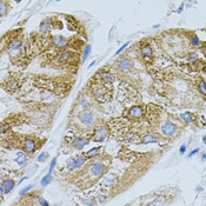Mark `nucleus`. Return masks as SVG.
Listing matches in <instances>:
<instances>
[{
    "label": "nucleus",
    "mask_w": 206,
    "mask_h": 206,
    "mask_svg": "<svg viewBox=\"0 0 206 206\" xmlns=\"http://www.w3.org/2000/svg\"><path fill=\"white\" fill-rule=\"evenodd\" d=\"M161 133L164 136H173L175 132H177V126L171 123V121H166L163 126H161Z\"/></svg>",
    "instance_id": "nucleus-1"
},
{
    "label": "nucleus",
    "mask_w": 206,
    "mask_h": 206,
    "mask_svg": "<svg viewBox=\"0 0 206 206\" xmlns=\"http://www.w3.org/2000/svg\"><path fill=\"white\" fill-rule=\"evenodd\" d=\"M79 120L84 124V125H91L92 123H93V120H94V115H93V113L92 112H88V111H86V112H83V113H80V115H79Z\"/></svg>",
    "instance_id": "nucleus-2"
},
{
    "label": "nucleus",
    "mask_w": 206,
    "mask_h": 206,
    "mask_svg": "<svg viewBox=\"0 0 206 206\" xmlns=\"http://www.w3.org/2000/svg\"><path fill=\"white\" fill-rule=\"evenodd\" d=\"M107 138V131L105 127H98L94 131V134H93V141H103Z\"/></svg>",
    "instance_id": "nucleus-3"
},
{
    "label": "nucleus",
    "mask_w": 206,
    "mask_h": 206,
    "mask_svg": "<svg viewBox=\"0 0 206 206\" xmlns=\"http://www.w3.org/2000/svg\"><path fill=\"white\" fill-rule=\"evenodd\" d=\"M91 171L92 173L94 174V175H100V174H103L104 171H105V167H104V165L102 163H93L92 165H91Z\"/></svg>",
    "instance_id": "nucleus-4"
},
{
    "label": "nucleus",
    "mask_w": 206,
    "mask_h": 206,
    "mask_svg": "<svg viewBox=\"0 0 206 206\" xmlns=\"http://www.w3.org/2000/svg\"><path fill=\"white\" fill-rule=\"evenodd\" d=\"M14 185H15V183L12 180V179H5L2 183H1V186L4 187V190H5V192H11L12 190H13V187H14Z\"/></svg>",
    "instance_id": "nucleus-5"
},
{
    "label": "nucleus",
    "mask_w": 206,
    "mask_h": 206,
    "mask_svg": "<svg viewBox=\"0 0 206 206\" xmlns=\"http://www.w3.org/2000/svg\"><path fill=\"white\" fill-rule=\"evenodd\" d=\"M87 144H88V140H87V139H84V138H77V139H74V141H73V146H74L75 148H78V150L84 148V146H86Z\"/></svg>",
    "instance_id": "nucleus-6"
},
{
    "label": "nucleus",
    "mask_w": 206,
    "mask_h": 206,
    "mask_svg": "<svg viewBox=\"0 0 206 206\" xmlns=\"http://www.w3.org/2000/svg\"><path fill=\"white\" fill-rule=\"evenodd\" d=\"M142 114H144V112H142V108L140 106H133L130 110V115L132 118H140Z\"/></svg>",
    "instance_id": "nucleus-7"
},
{
    "label": "nucleus",
    "mask_w": 206,
    "mask_h": 206,
    "mask_svg": "<svg viewBox=\"0 0 206 206\" xmlns=\"http://www.w3.org/2000/svg\"><path fill=\"white\" fill-rule=\"evenodd\" d=\"M131 65H132V63L129 59H126V58L119 60V63H118V67L121 69V71H129V69H131Z\"/></svg>",
    "instance_id": "nucleus-8"
},
{
    "label": "nucleus",
    "mask_w": 206,
    "mask_h": 206,
    "mask_svg": "<svg viewBox=\"0 0 206 206\" xmlns=\"http://www.w3.org/2000/svg\"><path fill=\"white\" fill-rule=\"evenodd\" d=\"M53 42L56 44V46L64 47V46H66L67 40L64 37H61V35H56V37H53Z\"/></svg>",
    "instance_id": "nucleus-9"
},
{
    "label": "nucleus",
    "mask_w": 206,
    "mask_h": 206,
    "mask_svg": "<svg viewBox=\"0 0 206 206\" xmlns=\"http://www.w3.org/2000/svg\"><path fill=\"white\" fill-rule=\"evenodd\" d=\"M24 148H25V151H27L28 153H33L35 150V144L33 140H31V139H27V140H25V144H24Z\"/></svg>",
    "instance_id": "nucleus-10"
},
{
    "label": "nucleus",
    "mask_w": 206,
    "mask_h": 206,
    "mask_svg": "<svg viewBox=\"0 0 206 206\" xmlns=\"http://www.w3.org/2000/svg\"><path fill=\"white\" fill-rule=\"evenodd\" d=\"M26 161H27V156L25 153H23V152H18V154H17V163H18V165L23 166Z\"/></svg>",
    "instance_id": "nucleus-11"
},
{
    "label": "nucleus",
    "mask_w": 206,
    "mask_h": 206,
    "mask_svg": "<svg viewBox=\"0 0 206 206\" xmlns=\"http://www.w3.org/2000/svg\"><path fill=\"white\" fill-rule=\"evenodd\" d=\"M73 160H74L75 167H80V166L84 165V163L86 161V156H84V154H79L78 157L73 158Z\"/></svg>",
    "instance_id": "nucleus-12"
},
{
    "label": "nucleus",
    "mask_w": 206,
    "mask_h": 206,
    "mask_svg": "<svg viewBox=\"0 0 206 206\" xmlns=\"http://www.w3.org/2000/svg\"><path fill=\"white\" fill-rule=\"evenodd\" d=\"M115 181H117L115 177H107V178H105V179L103 180L102 185H103L104 187H111Z\"/></svg>",
    "instance_id": "nucleus-13"
},
{
    "label": "nucleus",
    "mask_w": 206,
    "mask_h": 206,
    "mask_svg": "<svg viewBox=\"0 0 206 206\" xmlns=\"http://www.w3.org/2000/svg\"><path fill=\"white\" fill-rule=\"evenodd\" d=\"M102 78H103V80L106 84H112L114 81V75L111 74V73H103Z\"/></svg>",
    "instance_id": "nucleus-14"
},
{
    "label": "nucleus",
    "mask_w": 206,
    "mask_h": 206,
    "mask_svg": "<svg viewBox=\"0 0 206 206\" xmlns=\"http://www.w3.org/2000/svg\"><path fill=\"white\" fill-rule=\"evenodd\" d=\"M140 52H141L142 56H145V57H151V56H152V48H151L150 45L144 46V47L140 50Z\"/></svg>",
    "instance_id": "nucleus-15"
},
{
    "label": "nucleus",
    "mask_w": 206,
    "mask_h": 206,
    "mask_svg": "<svg viewBox=\"0 0 206 206\" xmlns=\"http://www.w3.org/2000/svg\"><path fill=\"white\" fill-rule=\"evenodd\" d=\"M58 58H59L60 61H67L69 58H71V54H69L67 51H65V52H60L59 56H58Z\"/></svg>",
    "instance_id": "nucleus-16"
},
{
    "label": "nucleus",
    "mask_w": 206,
    "mask_h": 206,
    "mask_svg": "<svg viewBox=\"0 0 206 206\" xmlns=\"http://www.w3.org/2000/svg\"><path fill=\"white\" fill-rule=\"evenodd\" d=\"M20 45H21V41L19 39H14V40H12L9 42V48L11 50H17V48L20 47Z\"/></svg>",
    "instance_id": "nucleus-17"
},
{
    "label": "nucleus",
    "mask_w": 206,
    "mask_h": 206,
    "mask_svg": "<svg viewBox=\"0 0 206 206\" xmlns=\"http://www.w3.org/2000/svg\"><path fill=\"white\" fill-rule=\"evenodd\" d=\"M50 24H51L50 19H47V20H44V21L41 23V25H40V31H41V32H45V31H47V30L50 28Z\"/></svg>",
    "instance_id": "nucleus-18"
},
{
    "label": "nucleus",
    "mask_w": 206,
    "mask_h": 206,
    "mask_svg": "<svg viewBox=\"0 0 206 206\" xmlns=\"http://www.w3.org/2000/svg\"><path fill=\"white\" fill-rule=\"evenodd\" d=\"M51 181H52V175H51V173H48V174H46V175L42 178L41 185H42V186H46V185H48Z\"/></svg>",
    "instance_id": "nucleus-19"
},
{
    "label": "nucleus",
    "mask_w": 206,
    "mask_h": 206,
    "mask_svg": "<svg viewBox=\"0 0 206 206\" xmlns=\"http://www.w3.org/2000/svg\"><path fill=\"white\" fill-rule=\"evenodd\" d=\"M99 147H96V148H92L91 151H88L87 153H86V157L87 158H91V157H93V156H97L98 153H99Z\"/></svg>",
    "instance_id": "nucleus-20"
},
{
    "label": "nucleus",
    "mask_w": 206,
    "mask_h": 206,
    "mask_svg": "<svg viewBox=\"0 0 206 206\" xmlns=\"http://www.w3.org/2000/svg\"><path fill=\"white\" fill-rule=\"evenodd\" d=\"M181 118L185 120V121H187V123H192L193 121V119H192V117H191V114L187 112V113H183L181 114Z\"/></svg>",
    "instance_id": "nucleus-21"
},
{
    "label": "nucleus",
    "mask_w": 206,
    "mask_h": 206,
    "mask_svg": "<svg viewBox=\"0 0 206 206\" xmlns=\"http://www.w3.org/2000/svg\"><path fill=\"white\" fill-rule=\"evenodd\" d=\"M90 52H91V46H90V45H87V46L85 47V51H84V56H83V60H84V61H85V60L87 59V57H88Z\"/></svg>",
    "instance_id": "nucleus-22"
},
{
    "label": "nucleus",
    "mask_w": 206,
    "mask_h": 206,
    "mask_svg": "<svg viewBox=\"0 0 206 206\" xmlns=\"http://www.w3.org/2000/svg\"><path fill=\"white\" fill-rule=\"evenodd\" d=\"M156 141H157V139L153 137L152 134H148V136H146L144 138V142H156Z\"/></svg>",
    "instance_id": "nucleus-23"
},
{
    "label": "nucleus",
    "mask_w": 206,
    "mask_h": 206,
    "mask_svg": "<svg viewBox=\"0 0 206 206\" xmlns=\"http://www.w3.org/2000/svg\"><path fill=\"white\" fill-rule=\"evenodd\" d=\"M199 91H200L203 94H206V84H205V81H200V84H199Z\"/></svg>",
    "instance_id": "nucleus-24"
},
{
    "label": "nucleus",
    "mask_w": 206,
    "mask_h": 206,
    "mask_svg": "<svg viewBox=\"0 0 206 206\" xmlns=\"http://www.w3.org/2000/svg\"><path fill=\"white\" fill-rule=\"evenodd\" d=\"M46 158H47V153H41V154L38 157V161L42 163V161H45V160H46Z\"/></svg>",
    "instance_id": "nucleus-25"
},
{
    "label": "nucleus",
    "mask_w": 206,
    "mask_h": 206,
    "mask_svg": "<svg viewBox=\"0 0 206 206\" xmlns=\"http://www.w3.org/2000/svg\"><path fill=\"white\" fill-rule=\"evenodd\" d=\"M192 44H193L194 46H198V45H199V39H198L197 35H193V37H192Z\"/></svg>",
    "instance_id": "nucleus-26"
},
{
    "label": "nucleus",
    "mask_w": 206,
    "mask_h": 206,
    "mask_svg": "<svg viewBox=\"0 0 206 206\" xmlns=\"http://www.w3.org/2000/svg\"><path fill=\"white\" fill-rule=\"evenodd\" d=\"M127 45H129V42H126V44H124V45H123V46H121V47H120V48H119V50H118V51L115 52V56H119V54L121 53V51H124V50L126 48V46H127Z\"/></svg>",
    "instance_id": "nucleus-27"
},
{
    "label": "nucleus",
    "mask_w": 206,
    "mask_h": 206,
    "mask_svg": "<svg viewBox=\"0 0 206 206\" xmlns=\"http://www.w3.org/2000/svg\"><path fill=\"white\" fill-rule=\"evenodd\" d=\"M32 187H33V185H28V186H26L24 190H21V191H20V194H25V193H26V192H28V191H30Z\"/></svg>",
    "instance_id": "nucleus-28"
},
{
    "label": "nucleus",
    "mask_w": 206,
    "mask_h": 206,
    "mask_svg": "<svg viewBox=\"0 0 206 206\" xmlns=\"http://www.w3.org/2000/svg\"><path fill=\"white\" fill-rule=\"evenodd\" d=\"M54 165H56V158H54V159H52V161H51V165H50V172H48V173H51V172L53 171Z\"/></svg>",
    "instance_id": "nucleus-29"
},
{
    "label": "nucleus",
    "mask_w": 206,
    "mask_h": 206,
    "mask_svg": "<svg viewBox=\"0 0 206 206\" xmlns=\"http://www.w3.org/2000/svg\"><path fill=\"white\" fill-rule=\"evenodd\" d=\"M194 59H197V54H196V53H191L190 57L187 58L188 61H192V60H194Z\"/></svg>",
    "instance_id": "nucleus-30"
},
{
    "label": "nucleus",
    "mask_w": 206,
    "mask_h": 206,
    "mask_svg": "<svg viewBox=\"0 0 206 206\" xmlns=\"http://www.w3.org/2000/svg\"><path fill=\"white\" fill-rule=\"evenodd\" d=\"M39 204H40L41 206H48V203H47L45 199H42V198L39 199Z\"/></svg>",
    "instance_id": "nucleus-31"
},
{
    "label": "nucleus",
    "mask_w": 206,
    "mask_h": 206,
    "mask_svg": "<svg viewBox=\"0 0 206 206\" xmlns=\"http://www.w3.org/2000/svg\"><path fill=\"white\" fill-rule=\"evenodd\" d=\"M0 7H1V9H0V14L2 15V14H4V12H5V2H4V1H1V2H0Z\"/></svg>",
    "instance_id": "nucleus-32"
},
{
    "label": "nucleus",
    "mask_w": 206,
    "mask_h": 206,
    "mask_svg": "<svg viewBox=\"0 0 206 206\" xmlns=\"http://www.w3.org/2000/svg\"><path fill=\"white\" fill-rule=\"evenodd\" d=\"M198 152H199V148H194V150L188 154V157H193V156H194L196 153H198Z\"/></svg>",
    "instance_id": "nucleus-33"
},
{
    "label": "nucleus",
    "mask_w": 206,
    "mask_h": 206,
    "mask_svg": "<svg viewBox=\"0 0 206 206\" xmlns=\"http://www.w3.org/2000/svg\"><path fill=\"white\" fill-rule=\"evenodd\" d=\"M185 151H186V145H181L180 146V153L183 154V153H185Z\"/></svg>",
    "instance_id": "nucleus-34"
},
{
    "label": "nucleus",
    "mask_w": 206,
    "mask_h": 206,
    "mask_svg": "<svg viewBox=\"0 0 206 206\" xmlns=\"http://www.w3.org/2000/svg\"><path fill=\"white\" fill-rule=\"evenodd\" d=\"M104 196H100V197H99V203H104V202H105V198H103Z\"/></svg>",
    "instance_id": "nucleus-35"
},
{
    "label": "nucleus",
    "mask_w": 206,
    "mask_h": 206,
    "mask_svg": "<svg viewBox=\"0 0 206 206\" xmlns=\"http://www.w3.org/2000/svg\"><path fill=\"white\" fill-rule=\"evenodd\" d=\"M81 105H83V106H86V105H87V104H86V100H85V99H84V100H81Z\"/></svg>",
    "instance_id": "nucleus-36"
},
{
    "label": "nucleus",
    "mask_w": 206,
    "mask_h": 206,
    "mask_svg": "<svg viewBox=\"0 0 206 206\" xmlns=\"http://www.w3.org/2000/svg\"><path fill=\"white\" fill-rule=\"evenodd\" d=\"M206 159V153H203L202 154V160H205Z\"/></svg>",
    "instance_id": "nucleus-37"
},
{
    "label": "nucleus",
    "mask_w": 206,
    "mask_h": 206,
    "mask_svg": "<svg viewBox=\"0 0 206 206\" xmlns=\"http://www.w3.org/2000/svg\"><path fill=\"white\" fill-rule=\"evenodd\" d=\"M203 141H204V144L206 145V136H205L204 138H203Z\"/></svg>",
    "instance_id": "nucleus-38"
}]
</instances>
